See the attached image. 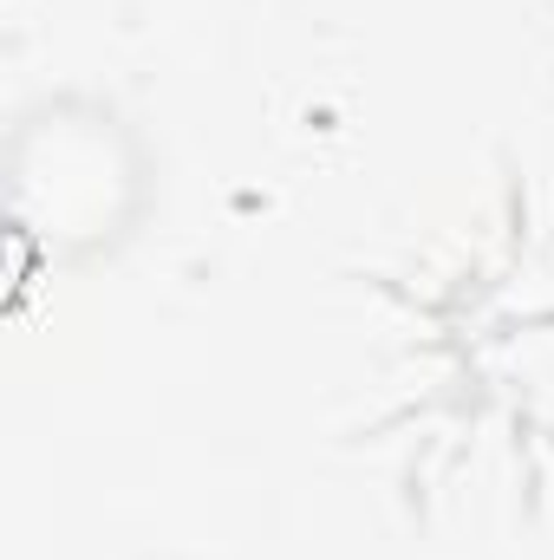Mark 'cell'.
Returning <instances> with one entry per match:
<instances>
[{
	"label": "cell",
	"mask_w": 554,
	"mask_h": 560,
	"mask_svg": "<svg viewBox=\"0 0 554 560\" xmlns=\"http://www.w3.org/2000/svg\"><path fill=\"white\" fill-rule=\"evenodd\" d=\"M131 560H189V555H170V548H157V555H131Z\"/></svg>",
	"instance_id": "2"
},
{
	"label": "cell",
	"mask_w": 554,
	"mask_h": 560,
	"mask_svg": "<svg viewBox=\"0 0 554 560\" xmlns=\"http://www.w3.org/2000/svg\"><path fill=\"white\" fill-rule=\"evenodd\" d=\"M13 248L46 275H105L163 209V150L138 112L85 79L39 85L0 138Z\"/></svg>",
	"instance_id": "1"
}]
</instances>
